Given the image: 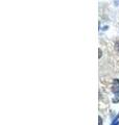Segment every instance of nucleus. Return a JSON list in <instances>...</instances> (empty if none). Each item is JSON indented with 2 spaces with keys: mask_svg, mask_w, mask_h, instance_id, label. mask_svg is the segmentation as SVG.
<instances>
[{
  "mask_svg": "<svg viewBox=\"0 0 119 125\" xmlns=\"http://www.w3.org/2000/svg\"><path fill=\"white\" fill-rule=\"evenodd\" d=\"M99 125H101L102 124V120H101V118H100V117H99V123H98Z\"/></svg>",
  "mask_w": 119,
  "mask_h": 125,
  "instance_id": "4",
  "label": "nucleus"
},
{
  "mask_svg": "<svg viewBox=\"0 0 119 125\" xmlns=\"http://www.w3.org/2000/svg\"><path fill=\"white\" fill-rule=\"evenodd\" d=\"M101 53H102V52H101V50H100V49H99V57H100V56H101Z\"/></svg>",
  "mask_w": 119,
  "mask_h": 125,
  "instance_id": "6",
  "label": "nucleus"
},
{
  "mask_svg": "<svg viewBox=\"0 0 119 125\" xmlns=\"http://www.w3.org/2000/svg\"><path fill=\"white\" fill-rule=\"evenodd\" d=\"M118 118H119V115L116 117V118H115V120L113 121V123L111 124V125H119V121H118Z\"/></svg>",
  "mask_w": 119,
  "mask_h": 125,
  "instance_id": "2",
  "label": "nucleus"
},
{
  "mask_svg": "<svg viewBox=\"0 0 119 125\" xmlns=\"http://www.w3.org/2000/svg\"><path fill=\"white\" fill-rule=\"evenodd\" d=\"M112 91L115 94H119V79H114L112 84Z\"/></svg>",
  "mask_w": 119,
  "mask_h": 125,
  "instance_id": "1",
  "label": "nucleus"
},
{
  "mask_svg": "<svg viewBox=\"0 0 119 125\" xmlns=\"http://www.w3.org/2000/svg\"><path fill=\"white\" fill-rule=\"evenodd\" d=\"M113 101H114V102H116V101H119V97H117V98H114Z\"/></svg>",
  "mask_w": 119,
  "mask_h": 125,
  "instance_id": "5",
  "label": "nucleus"
},
{
  "mask_svg": "<svg viewBox=\"0 0 119 125\" xmlns=\"http://www.w3.org/2000/svg\"><path fill=\"white\" fill-rule=\"evenodd\" d=\"M115 49H116L117 51H119V42H117L116 44H115Z\"/></svg>",
  "mask_w": 119,
  "mask_h": 125,
  "instance_id": "3",
  "label": "nucleus"
}]
</instances>
